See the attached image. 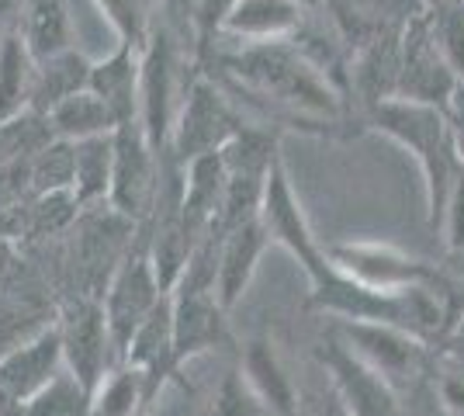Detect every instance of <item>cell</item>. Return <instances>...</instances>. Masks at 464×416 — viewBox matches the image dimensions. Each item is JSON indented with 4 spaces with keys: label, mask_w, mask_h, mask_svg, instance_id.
<instances>
[{
    "label": "cell",
    "mask_w": 464,
    "mask_h": 416,
    "mask_svg": "<svg viewBox=\"0 0 464 416\" xmlns=\"http://www.w3.org/2000/svg\"><path fill=\"white\" fill-rule=\"evenodd\" d=\"M309 21V7L298 0H236L222 21L218 42L236 45H271L295 39ZM218 49V45H215Z\"/></svg>",
    "instance_id": "4fadbf2b"
},
{
    "label": "cell",
    "mask_w": 464,
    "mask_h": 416,
    "mask_svg": "<svg viewBox=\"0 0 464 416\" xmlns=\"http://www.w3.org/2000/svg\"><path fill=\"white\" fill-rule=\"evenodd\" d=\"M32 83H35V60L28 56L18 28L0 39V121L18 119L32 108Z\"/></svg>",
    "instance_id": "cb8c5ba5"
},
{
    "label": "cell",
    "mask_w": 464,
    "mask_h": 416,
    "mask_svg": "<svg viewBox=\"0 0 464 416\" xmlns=\"http://www.w3.org/2000/svg\"><path fill=\"white\" fill-rule=\"evenodd\" d=\"M444 237H447V250L450 254H464V167L454 188H450V198H447L444 208Z\"/></svg>",
    "instance_id": "836d02e7"
},
{
    "label": "cell",
    "mask_w": 464,
    "mask_h": 416,
    "mask_svg": "<svg viewBox=\"0 0 464 416\" xmlns=\"http://www.w3.org/2000/svg\"><path fill=\"white\" fill-rule=\"evenodd\" d=\"M239 129H243V115L232 108L222 83L208 77L205 70H198L194 80L188 83L180 104H177L174 132H170V142H167V153L180 167H188L191 160L218 153Z\"/></svg>",
    "instance_id": "3957f363"
},
{
    "label": "cell",
    "mask_w": 464,
    "mask_h": 416,
    "mask_svg": "<svg viewBox=\"0 0 464 416\" xmlns=\"http://www.w3.org/2000/svg\"><path fill=\"white\" fill-rule=\"evenodd\" d=\"M18 267V254H14V243L0 237V285L11 277V271Z\"/></svg>",
    "instance_id": "74e56055"
},
{
    "label": "cell",
    "mask_w": 464,
    "mask_h": 416,
    "mask_svg": "<svg viewBox=\"0 0 464 416\" xmlns=\"http://www.w3.org/2000/svg\"><path fill=\"white\" fill-rule=\"evenodd\" d=\"M14 28L35 63L73 49V28L63 0H21Z\"/></svg>",
    "instance_id": "44dd1931"
},
{
    "label": "cell",
    "mask_w": 464,
    "mask_h": 416,
    "mask_svg": "<svg viewBox=\"0 0 464 416\" xmlns=\"http://www.w3.org/2000/svg\"><path fill=\"white\" fill-rule=\"evenodd\" d=\"M73 191V142L53 139L32 160V195H63Z\"/></svg>",
    "instance_id": "f1b7e54d"
},
{
    "label": "cell",
    "mask_w": 464,
    "mask_h": 416,
    "mask_svg": "<svg viewBox=\"0 0 464 416\" xmlns=\"http://www.w3.org/2000/svg\"><path fill=\"white\" fill-rule=\"evenodd\" d=\"M45 119H49L53 136L63 139V142H83V139H94V136H111L118 129L115 115L108 111V104L97 98L91 87L73 94V98H66L63 104H56Z\"/></svg>",
    "instance_id": "d4e9b609"
},
{
    "label": "cell",
    "mask_w": 464,
    "mask_h": 416,
    "mask_svg": "<svg viewBox=\"0 0 464 416\" xmlns=\"http://www.w3.org/2000/svg\"><path fill=\"white\" fill-rule=\"evenodd\" d=\"M364 129L382 132L416 157L426 184V222L433 229H440L450 188L464 167L444 108L406 98H388L364 111Z\"/></svg>",
    "instance_id": "7a4b0ae2"
},
{
    "label": "cell",
    "mask_w": 464,
    "mask_h": 416,
    "mask_svg": "<svg viewBox=\"0 0 464 416\" xmlns=\"http://www.w3.org/2000/svg\"><path fill=\"white\" fill-rule=\"evenodd\" d=\"M323 7L350 53L364 49L368 42L382 39L388 32L406 28V21L423 11L409 7V0H323Z\"/></svg>",
    "instance_id": "2e32d148"
},
{
    "label": "cell",
    "mask_w": 464,
    "mask_h": 416,
    "mask_svg": "<svg viewBox=\"0 0 464 416\" xmlns=\"http://www.w3.org/2000/svg\"><path fill=\"white\" fill-rule=\"evenodd\" d=\"M333 334L347 343L353 354L361 357L368 368H374L388 385L402 396L416 392L420 382L430 375L433 364V347L412 337L399 326L388 323H357V319H336Z\"/></svg>",
    "instance_id": "277c9868"
},
{
    "label": "cell",
    "mask_w": 464,
    "mask_h": 416,
    "mask_svg": "<svg viewBox=\"0 0 464 416\" xmlns=\"http://www.w3.org/2000/svg\"><path fill=\"white\" fill-rule=\"evenodd\" d=\"M24 416H91V392L66 368L24 402Z\"/></svg>",
    "instance_id": "4316f807"
},
{
    "label": "cell",
    "mask_w": 464,
    "mask_h": 416,
    "mask_svg": "<svg viewBox=\"0 0 464 416\" xmlns=\"http://www.w3.org/2000/svg\"><path fill=\"white\" fill-rule=\"evenodd\" d=\"M18 7L21 0H0V39L18 24Z\"/></svg>",
    "instance_id": "f35d334b"
},
{
    "label": "cell",
    "mask_w": 464,
    "mask_h": 416,
    "mask_svg": "<svg viewBox=\"0 0 464 416\" xmlns=\"http://www.w3.org/2000/svg\"><path fill=\"white\" fill-rule=\"evenodd\" d=\"M430 385L437 399L444 402L454 416H464V361L444 351H433V364H430Z\"/></svg>",
    "instance_id": "4dcf8cb0"
},
{
    "label": "cell",
    "mask_w": 464,
    "mask_h": 416,
    "mask_svg": "<svg viewBox=\"0 0 464 416\" xmlns=\"http://www.w3.org/2000/svg\"><path fill=\"white\" fill-rule=\"evenodd\" d=\"M315 361L326 372V385L340 399L347 416H402V396L353 354L333 330L315 347Z\"/></svg>",
    "instance_id": "ba28073f"
},
{
    "label": "cell",
    "mask_w": 464,
    "mask_h": 416,
    "mask_svg": "<svg viewBox=\"0 0 464 416\" xmlns=\"http://www.w3.org/2000/svg\"><path fill=\"white\" fill-rule=\"evenodd\" d=\"M212 66H218L222 91L250 98L274 121H336L343 111V94L336 83L305 56L295 39L271 45H236L232 53H215Z\"/></svg>",
    "instance_id": "6da1fadb"
},
{
    "label": "cell",
    "mask_w": 464,
    "mask_h": 416,
    "mask_svg": "<svg viewBox=\"0 0 464 416\" xmlns=\"http://www.w3.org/2000/svg\"><path fill=\"white\" fill-rule=\"evenodd\" d=\"M174 305V368L208 354L229 340L226 309L215 292H170Z\"/></svg>",
    "instance_id": "5bb4252c"
},
{
    "label": "cell",
    "mask_w": 464,
    "mask_h": 416,
    "mask_svg": "<svg viewBox=\"0 0 464 416\" xmlns=\"http://www.w3.org/2000/svg\"><path fill=\"white\" fill-rule=\"evenodd\" d=\"M118 364H129V368L142 372V375L153 382L156 392L163 389L167 378L177 375V368H174V305H170V295L163 298L153 313H150V319L132 334V340H129V347H125V354H121Z\"/></svg>",
    "instance_id": "d6986e66"
},
{
    "label": "cell",
    "mask_w": 464,
    "mask_h": 416,
    "mask_svg": "<svg viewBox=\"0 0 464 416\" xmlns=\"http://www.w3.org/2000/svg\"><path fill=\"white\" fill-rule=\"evenodd\" d=\"M298 4H302V7H309V11L312 7H323V0H298Z\"/></svg>",
    "instance_id": "60d3db41"
},
{
    "label": "cell",
    "mask_w": 464,
    "mask_h": 416,
    "mask_svg": "<svg viewBox=\"0 0 464 416\" xmlns=\"http://www.w3.org/2000/svg\"><path fill=\"white\" fill-rule=\"evenodd\" d=\"M461 87L458 73L450 70L444 49L433 39V28L426 18V7L412 15L402 28V49H399V94L395 98L420 101L433 108H447L454 91Z\"/></svg>",
    "instance_id": "30bf717a"
},
{
    "label": "cell",
    "mask_w": 464,
    "mask_h": 416,
    "mask_svg": "<svg viewBox=\"0 0 464 416\" xmlns=\"http://www.w3.org/2000/svg\"><path fill=\"white\" fill-rule=\"evenodd\" d=\"M156 191H160V157L150 146L142 125L115 129V167H111V191L108 205L132 226H146L153 216Z\"/></svg>",
    "instance_id": "9c48e42d"
},
{
    "label": "cell",
    "mask_w": 464,
    "mask_h": 416,
    "mask_svg": "<svg viewBox=\"0 0 464 416\" xmlns=\"http://www.w3.org/2000/svg\"><path fill=\"white\" fill-rule=\"evenodd\" d=\"M174 45L167 39V32H150V42L142 49V91H139V125L156 150V157L167 153V142L174 132L177 104L174 98Z\"/></svg>",
    "instance_id": "7c38bea8"
},
{
    "label": "cell",
    "mask_w": 464,
    "mask_h": 416,
    "mask_svg": "<svg viewBox=\"0 0 464 416\" xmlns=\"http://www.w3.org/2000/svg\"><path fill=\"white\" fill-rule=\"evenodd\" d=\"M91 66L94 63L83 60L77 49H66L59 56L35 63V83H32V108L28 111L49 115L56 104L87 91L91 87Z\"/></svg>",
    "instance_id": "7402d4cb"
},
{
    "label": "cell",
    "mask_w": 464,
    "mask_h": 416,
    "mask_svg": "<svg viewBox=\"0 0 464 416\" xmlns=\"http://www.w3.org/2000/svg\"><path fill=\"white\" fill-rule=\"evenodd\" d=\"M267 247H271V239L264 233L260 218H250V222L236 226L229 233H218V281H215V292H218V302H222L226 313L246 295L253 275H256V264H260Z\"/></svg>",
    "instance_id": "e0dca14e"
},
{
    "label": "cell",
    "mask_w": 464,
    "mask_h": 416,
    "mask_svg": "<svg viewBox=\"0 0 464 416\" xmlns=\"http://www.w3.org/2000/svg\"><path fill=\"white\" fill-rule=\"evenodd\" d=\"M420 416H454V413H450L444 402L437 399L433 385H430V389H423V406H420Z\"/></svg>",
    "instance_id": "ab89813d"
},
{
    "label": "cell",
    "mask_w": 464,
    "mask_h": 416,
    "mask_svg": "<svg viewBox=\"0 0 464 416\" xmlns=\"http://www.w3.org/2000/svg\"><path fill=\"white\" fill-rule=\"evenodd\" d=\"M433 351H444V354H454V357H461L464 361V313H461V319L450 326V334L444 337V343H440V347H433Z\"/></svg>",
    "instance_id": "8d00e7d4"
},
{
    "label": "cell",
    "mask_w": 464,
    "mask_h": 416,
    "mask_svg": "<svg viewBox=\"0 0 464 416\" xmlns=\"http://www.w3.org/2000/svg\"><path fill=\"white\" fill-rule=\"evenodd\" d=\"M447 121H450V132H454V142H458V153L464 160V83L454 91V98L447 101Z\"/></svg>",
    "instance_id": "d590c367"
},
{
    "label": "cell",
    "mask_w": 464,
    "mask_h": 416,
    "mask_svg": "<svg viewBox=\"0 0 464 416\" xmlns=\"http://www.w3.org/2000/svg\"><path fill=\"white\" fill-rule=\"evenodd\" d=\"M153 396V382L142 372L129 364H115L91 396V416H139Z\"/></svg>",
    "instance_id": "484cf974"
},
{
    "label": "cell",
    "mask_w": 464,
    "mask_h": 416,
    "mask_svg": "<svg viewBox=\"0 0 464 416\" xmlns=\"http://www.w3.org/2000/svg\"><path fill=\"white\" fill-rule=\"evenodd\" d=\"M260 226L271 243H281L291 257L302 264V271L309 277V285H319L323 277L333 271L329 264L326 247L315 239L309 218L302 212V201L295 195L288 180V170H285V160L277 157V163L271 167V178H267V191H264V201H260Z\"/></svg>",
    "instance_id": "52a82bcc"
},
{
    "label": "cell",
    "mask_w": 464,
    "mask_h": 416,
    "mask_svg": "<svg viewBox=\"0 0 464 416\" xmlns=\"http://www.w3.org/2000/svg\"><path fill=\"white\" fill-rule=\"evenodd\" d=\"M163 298H167V292H163L160 281H156L153 260H150V243H146V229L139 226L129 254L121 257V264H118L111 281H108V288H104V295H101L104 319H108V334H111L118 361L125 354L132 334L150 319V313H153Z\"/></svg>",
    "instance_id": "5b68a950"
},
{
    "label": "cell",
    "mask_w": 464,
    "mask_h": 416,
    "mask_svg": "<svg viewBox=\"0 0 464 416\" xmlns=\"http://www.w3.org/2000/svg\"><path fill=\"white\" fill-rule=\"evenodd\" d=\"M111 167H115V132L73 142V198L80 201V208H94L108 201Z\"/></svg>",
    "instance_id": "603a6c76"
},
{
    "label": "cell",
    "mask_w": 464,
    "mask_h": 416,
    "mask_svg": "<svg viewBox=\"0 0 464 416\" xmlns=\"http://www.w3.org/2000/svg\"><path fill=\"white\" fill-rule=\"evenodd\" d=\"M208 416H267V413H264L256 392L250 389V382L243 375H229L218 385Z\"/></svg>",
    "instance_id": "d6a6232c"
},
{
    "label": "cell",
    "mask_w": 464,
    "mask_h": 416,
    "mask_svg": "<svg viewBox=\"0 0 464 416\" xmlns=\"http://www.w3.org/2000/svg\"><path fill=\"white\" fill-rule=\"evenodd\" d=\"M97 7L115 24L118 39L136 45V49H146L150 32H153V24H150V0H97Z\"/></svg>",
    "instance_id": "f546056e"
},
{
    "label": "cell",
    "mask_w": 464,
    "mask_h": 416,
    "mask_svg": "<svg viewBox=\"0 0 464 416\" xmlns=\"http://www.w3.org/2000/svg\"><path fill=\"white\" fill-rule=\"evenodd\" d=\"M236 0H194V32H198V70H205V63L212 60L218 35H222V21L229 15Z\"/></svg>",
    "instance_id": "1f68e13d"
},
{
    "label": "cell",
    "mask_w": 464,
    "mask_h": 416,
    "mask_svg": "<svg viewBox=\"0 0 464 416\" xmlns=\"http://www.w3.org/2000/svg\"><path fill=\"white\" fill-rule=\"evenodd\" d=\"M426 18L433 28V39L444 49L450 70L464 83V0H440L426 4Z\"/></svg>",
    "instance_id": "83f0119b"
},
{
    "label": "cell",
    "mask_w": 464,
    "mask_h": 416,
    "mask_svg": "<svg viewBox=\"0 0 464 416\" xmlns=\"http://www.w3.org/2000/svg\"><path fill=\"white\" fill-rule=\"evenodd\" d=\"M91 91L108 104L118 129L139 121V91H142V49L118 42V49L91 66Z\"/></svg>",
    "instance_id": "ac0fdd59"
},
{
    "label": "cell",
    "mask_w": 464,
    "mask_h": 416,
    "mask_svg": "<svg viewBox=\"0 0 464 416\" xmlns=\"http://www.w3.org/2000/svg\"><path fill=\"white\" fill-rule=\"evenodd\" d=\"M243 378L250 382L267 416H302V392L267 340H253L243 354Z\"/></svg>",
    "instance_id": "ffe728a7"
},
{
    "label": "cell",
    "mask_w": 464,
    "mask_h": 416,
    "mask_svg": "<svg viewBox=\"0 0 464 416\" xmlns=\"http://www.w3.org/2000/svg\"><path fill=\"white\" fill-rule=\"evenodd\" d=\"M56 330H59V343H63V364H66V372L94 396V389L104 382V375L118 364L115 343H111V334H108V319H104L101 298L83 295V292L66 298L59 305Z\"/></svg>",
    "instance_id": "8992f818"
},
{
    "label": "cell",
    "mask_w": 464,
    "mask_h": 416,
    "mask_svg": "<svg viewBox=\"0 0 464 416\" xmlns=\"http://www.w3.org/2000/svg\"><path fill=\"white\" fill-rule=\"evenodd\" d=\"M302 416H347V410L340 406V399L333 396V389L326 385V389L302 399Z\"/></svg>",
    "instance_id": "e575fe53"
},
{
    "label": "cell",
    "mask_w": 464,
    "mask_h": 416,
    "mask_svg": "<svg viewBox=\"0 0 464 416\" xmlns=\"http://www.w3.org/2000/svg\"><path fill=\"white\" fill-rule=\"evenodd\" d=\"M329 264L340 275L353 277L361 285L382 288V292H402V288H420V285H440L444 271L426 264L420 257H409L388 243H340L326 247Z\"/></svg>",
    "instance_id": "8fae6325"
},
{
    "label": "cell",
    "mask_w": 464,
    "mask_h": 416,
    "mask_svg": "<svg viewBox=\"0 0 464 416\" xmlns=\"http://www.w3.org/2000/svg\"><path fill=\"white\" fill-rule=\"evenodd\" d=\"M63 368H66L63 364V343H59V330L56 323H53V326H45L32 340L11 347L7 354H0V392L24 406Z\"/></svg>",
    "instance_id": "9a60e30c"
}]
</instances>
